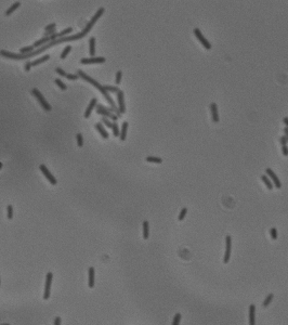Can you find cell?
<instances>
[{
  "mask_svg": "<svg viewBox=\"0 0 288 325\" xmlns=\"http://www.w3.org/2000/svg\"><path fill=\"white\" fill-rule=\"evenodd\" d=\"M77 75L79 76V77H81L82 79H85L86 81H88V82H90V84H91V85H93V86L95 87V88H98L99 90H100V92H101V93H102V94L104 96V98L107 100V102L111 104V107H106V108L109 109V112H112V113H115V115H116L117 117H119L120 115H121V113L119 112L118 107L116 106V104H115V102L113 101V99H112V98H111V96L109 94V92L105 90L104 86H102L100 82H98L97 80H94L93 78H91L90 76H88L87 74H85V73H83L81 70H77Z\"/></svg>",
  "mask_w": 288,
  "mask_h": 325,
  "instance_id": "cell-1",
  "label": "cell"
},
{
  "mask_svg": "<svg viewBox=\"0 0 288 325\" xmlns=\"http://www.w3.org/2000/svg\"><path fill=\"white\" fill-rule=\"evenodd\" d=\"M32 94L33 96H35L36 97V99L38 100V102L40 103V105L42 106V108H44V111H51V105H50L49 103L46 101V99H44V97L41 94V92L39 91L38 89H36V88H33L32 89Z\"/></svg>",
  "mask_w": 288,
  "mask_h": 325,
  "instance_id": "cell-2",
  "label": "cell"
},
{
  "mask_svg": "<svg viewBox=\"0 0 288 325\" xmlns=\"http://www.w3.org/2000/svg\"><path fill=\"white\" fill-rule=\"evenodd\" d=\"M194 35L196 36V38L198 39V41L204 46V48L207 49V50H210L211 49V43L209 42V40L205 38V36L201 34V31L199 28H194Z\"/></svg>",
  "mask_w": 288,
  "mask_h": 325,
  "instance_id": "cell-3",
  "label": "cell"
},
{
  "mask_svg": "<svg viewBox=\"0 0 288 325\" xmlns=\"http://www.w3.org/2000/svg\"><path fill=\"white\" fill-rule=\"evenodd\" d=\"M52 279H53V273L48 272L47 273V277H46V286H44V299H49L50 295H51V284H52Z\"/></svg>",
  "mask_w": 288,
  "mask_h": 325,
  "instance_id": "cell-4",
  "label": "cell"
},
{
  "mask_svg": "<svg viewBox=\"0 0 288 325\" xmlns=\"http://www.w3.org/2000/svg\"><path fill=\"white\" fill-rule=\"evenodd\" d=\"M231 249H232V237L230 235H226L225 237V254H224V258H223V262L226 265L230 258H231Z\"/></svg>",
  "mask_w": 288,
  "mask_h": 325,
  "instance_id": "cell-5",
  "label": "cell"
},
{
  "mask_svg": "<svg viewBox=\"0 0 288 325\" xmlns=\"http://www.w3.org/2000/svg\"><path fill=\"white\" fill-rule=\"evenodd\" d=\"M97 113L100 114V115H103L105 117H109V118L112 119V120H114V121H116V120L118 119V117H117L114 113L109 112V109L105 107V106H103V105H98V106H97Z\"/></svg>",
  "mask_w": 288,
  "mask_h": 325,
  "instance_id": "cell-6",
  "label": "cell"
},
{
  "mask_svg": "<svg viewBox=\"0 0 288 325\" xmlns=\"http://www.w3.org/2000/svg\"><path fill=\"white\" fill-rule=\"evenodd\" d=\"M265 174L269 177V178H271L270 180L273 181V184H274V186H275V188H277V189H281V188H282V182L279 181V179L277 178L276 173L274 172L271 168H266Z\"/></svg>",
  "mask_w": 288,
  "mask_h": 325,
  "instance_id": "cell-7",
  "label": "cell"
},
{
  "mask_svg": "<svg viewBox=\"0 0 288 325\" xmlns=\"http://www.w3.org/2000/svg\"><path fill=\"white\" fill-rule=\"evenodd\" d=\"M39 169L42 171V173H44V176H46V178L48 179V181H49L50 183L53 184V185H55V184H56V179L53 177V174L50 172L49 169L46 167L44 165H40V166H39Z\"/></svg>",
  "mask_w": 288,
  "mask_h": 325,
  "instance_id": "cell-8",
  "label": "cell"
},
{
  "mask_svg": "<svg viewBox=\"0 0 288 325\" xmlns=\"http://www.w3.org/2000/svg\"><path fill=\"white\" fill-rule=\"evenodd\" d=\"M117 100H118V109L121 114H124L126 112V105H125V99H124V91L117 92Z\"/></svg>",
  "mask_w": 288,
  "mask_h": 325,
  "instance_id": "cell-9",
  "label": "cell"
},
{
  "mask_svg": "<svg viewBox=\"0 0 288 325\" xmlns=\"http://www.w3.org/2000/svg\"><path fill=\"white\" fill-rule=\"evenodd\" d=\"M105 62V59L103 56H98V58H85V59L80 60V63L81 64H94V63H104Z\"/></svg>",
  "mask_w": 288,
  "mask_h": 325,
  "instance_id": "cell-10",
  "label": "cell"
},
{
  "mask_svg": "<svg viewBox=\"0 0 288 325\" xmlns=\"http://www.w3.org/2000/svg\"><path fill=\"white\" fill-rule=\"evenodd\" d=\"M209 108H210V112H211L212 121H213V123H218V121H219V114H218V105H217V103H215V102L210 103V105H209Z\"/></svg>",
  "mask_w": 288,
  "mask_h": 325,
  "instance_id": "cell-11",
  "label": "cell"
},
{
  "mask_svg": "<svg viewBox=\"0 0 288 325\" xmlns=\"http://www.w3.org/2000/svg\"><path fill=\"white\" fill-rule=\"evenodd\" d=\"M95 105H97V99L93 98V99H91V101L89 103L88 107L86 108V112H85V117H86V118H89V117H90V114H91V112H92V109L94 108Z\"/></svg>",
  "mask_w": 288,
  "mask_h": 325,
  "instance_id": "cell-12",
  "label": "cell"
},
{
  "mask_svg": "<svg viewBox=\"0 0 288 325\" xmlns=\"http://www.w3.org/2000/svg\"><path fill=\"white\" fill-rule=\"evenodd\" d=\"M249 325H256V306H249Z\"/></svg>",
  "mask_w": 288,
  "mask_h": 325,
  "instance_id": "cell-13",
  "label": "cell"
},
{
  "mask_svg": "<svg viewBox=\"0 0 288 325\" xmlns=\"http://www.w3.org/2000/svg\"><path fill=\"white\" fill-rule=\"evenodd\" d=\"M89 52H90V55L94 58V54H95V38L91 37L89 39Z\"/></svg>",
  "mask_w": 288,
  "mask_h": 325,
  "instance_id": "cell-14",
  "label": "cell"
},
{
  "mask_svg": "<svg viewBox=\"0 0 288 325\" xmlns=\"http://www.w3.org/2000/svg\"><path fill=\"white\" fill-rule=\"evenodd\" d=\"M127 130H128V123L127 121H124L122 123V126H121V130H120V140L125 141L126 137H127Z\"/></svg>",
  "mask_w": 288,
  "mask_h": 325,
  "instance_id": "cell-15",
  "label": "cell"
},
{
  "mask_svg": "<svg viewBox=\"0 0 288 325\" xmlns=\"http://www.w3.org/2000/svg\"><path fill=\"white\" fill-rule=\"evenodd\" d=\"M94 268L90 267L89 268V287L93 288L94 287Z\"/></svg>",
  "mask_w": 288,
  "mask_h": 325,
  "instance_id": "cell-16",
  "label": "cell"
},
{
  "mask_svg": "<svg viewBox=\"0 0 288 325\" xmlns=\"http://www.w3.org/2000/svg\"><path fill=\"white\" fill-rule=\"evenodd\" d=\"M95 129L98 130L99 132L101 133L102 138H104V139H107V138H109V132L104 129V127L102 126V124H95Z\"/></svg>",
  "mask_w": 288,
  "mask_h": 325,
  "instance_id": "cell-17",
  "label": "cell"
},
{
  "mask_svg": "<svg viewBox=\"0 0 288 325\" xmlns=\"http://www.w3.org/2000/svg\"><path fill=\"white\" fill-rule=\"evenodd\" d=\"M261 179H262V181L264 182V184L266 185V188L269 190H272L273 188H274V185H273V182H272L271 180H270V178L266 176V174H262L261 176Z\"/></svg>",
  "mask_w": 288,
  "mask_h": 325,
  "instance_id": "cell-18",
  "label": "cell"
},
{
  "mask_svg": "<svg viewBox=\"0 0 288 325\" xmlns=\"http://www.w3.org/2000/svg\"><path fill=\"white\" fill-rule=\"evenodd\" d=\"M150 236V227H148V221H143V238L147 239Z\"/></svg>",
  "mask_w": 288,
  "mask_h": 325,
  "instance_id": "cell-19",
  "label": "cell"
},
{
  "mask_svg": "<svg viewBox=\"0 0 288 325\" xmlns=\"http://www.w3.org/2000/svg\"><path fill=\"white\" fill-rule=\"evenodd\" d=\"M49 59H50L49 54H47V55H44L42 58H40V59H38V60H36V61H34V62H32V66H36V65L41 64V63H44V62H46V61H48Z\"/></svg>",
  "mask_w": 288,
  "mask_h": 325,
  "instance_id": "cell-20",
  "label": "cell"
},
{
  "mask_svg": "<svg viewBox=\"0 0 288 325\" xmlns=\"http://www.w3.org/2000/svg\"><path fill=\"white\" fill-rule=\"evenodd\" d=\"M20 5H21V2H19V1H17V2H14V3H13V5H12L11 7L6 11V15L8 16V15H10L11 13H13V12H14V11L17 10V8L20 7Z\"/></svg>",
  "mask_w": 288,
  "mask_h": 325,
  "instance_id": "cell-21",
  "label": "cell"
},
{
  "mask_svg": "<svg viewBox=\"0 0 288 325\" xmlns=\"http://www.w3.org/2000/svg\"><path fill=\"white\" fill-rule=\"evenodd\" d=\"M146 162H156V164H162V162H163V159H162L160 157L147 156L146 157Z\"/></svg>",
  "mask_w": 288,
  "mask_h": 325,
  "instance_id": "cell-22",
  "label": "cell"
},
{
  "mask_svg": "<svg viewBox=\"0 0 288 325\" xmlns=\"http://www.w3.org/2000/svg\"><path fill=\"white\" fill-rule=\"evenodd\" d=\"M273 298H274V295H273V294H269V295L266 296L265 299H264V301H263V303H262V306H263L264 308H266V307L272 302Z\"/></svg>",
  "mask_w": 288,
  "mask_h": 325,
  "instance_id": "cell-23",
  "label": "cell"
},
{
  "mask_svg": "<svg viewBox=\"0 0 288 325\" xmlns=\"http://www.w3.org/2000/svg\"><path fill=\"white\" fill-rule=\"evenodd\" d=\"M104 88H105V90L107 92H113V93H117V92L119 91V89L117 88L116 86H104Z\"/></svg>",
  "mask_w": 288,
  "mask_h": 325,
  "instance_id": "cell-24",
  "label": "cell"
},
{
  "mask_svg": "<svg viewBox=\"0 0 288 325\" xmlns=\"http://www.w3.org/2000/svg\"><path fill=\"white\" fill-rule=\"evenodd\" d=\"M71 50H72L71 46H67V47H65V49L63 50V52L61 53V59H65L66 56H67V54L71 52Z\"/></svg>",
  "mask_w": 288,
  "mask_h": 325,
  "instance_id": "cell-25",
  "label": "cell"
},
{
  "mask_svg": "<svg viewBox=\"0 0 288 325\" xmlns=\"http://www.w3.org/2000/svg\"><path fill=\"white\" fill-rule=\"evenodd\" d=\"M112 130H113V135H114L115 137H118V135H120L119 127H118V125L116 124V123L113 124V126H112Z\"/></svg>",
  "mask_w": 288,
  "mask_h": 325,
  "instance_id": "cell-26",
  "label": "cell"
},
{
  "mask_svg": "<svg viewBox=\"0 0 288 325\" xmlns=\"http://www.w3.org/2000/svg\"><path fill=\"white\" fill-rule=\"evenodd\" d=\"M186 212H187V208H186V207H184V208H182V209H181L180 215H179V217H178V219H179L180 221L184 219V217L186 216Z\"/></svg>",
  "mask_w": 288,
  "mask_h": 325,
  "instance_id": "cell-27",
  "label": "cell"
},
{
  "mask_svg": "<svg viewBox=\"0 0 288 325\" xmlns=\"http://www.w3.org/2000/svg\"><path fill=\"white\" fill-rule=\"evenodd\" d=\"M180 321H181V314L177 313L175 315H174L173 321H172V324H171V325H179L180 324Z\"/></svg>",
  "mask_w": 288,
  "mask_h": 325,
  "instance_id": "cell-28",
  "label": "cell"
},
{
  "mask_svg": "<svg viewBox=\"0 0 288 325\" xmlns=\"http://www.w3.org/2000/svg\"><path fill=\"white\" fill-rule=\"evenodd\" d=\"M55 84L60 87V89H62V90H66V89H67V86H66L62 80H60V79H55Z\"/></svg>",
  "mask_w": 288,
  "mask_h": 325,
  "instance_id": "cell-29",
  "label": "cell"
},
{
  "mask_svg": "<svg viewBox=\"0 0 288 325\" xmlns=\"http://www.w3.org/2000/svg\"><path fill=\"white\" fill-rule=\"evenodd\" d=\"M77 144H78V146H80L81 147L82 145H83V139H82V135L81 133H77Z\"/></svg>",
  "mask_w": 288,
  "mask_h": 325,
  "instance_id": "cell-30",
  "label": "cell"
},
{
  "mask_svg": "<svg viewBox=\"0 0 288 325\" xmlns=\"http://www.w3.org/2000/svg\"><path fill=\"white\" fill-rule=\"evenodd\" d=\"M7 211H8V219H12L13 218V207H12L11 205L8 206V208H7Z\"/></svg>",
  "mask_w": 288,
  "mask_h": 325,
  "instance_id": "cell-31",
  "label": "cell"
},
{
  "mask_svg": "<svg viewBox=\"0 0 288 325\" xmlns=\"http://www.w3.org/2000/svg\"><path fill=\"white\" fill-rule=\"evenodd\" d=\"M121 76H122V73H121L120 70H118V72L116 73V80H115V84H116V85H119V84H120V80H121Z\"/></svg>",
  "mask_w": 288,
  "mask_h": 325,
  "instance_id": "cell-32",
  "label": "cell"
},
{
  "mask_svg": "<svg viewBox=\"0 0 288 325\" xmlns=\"http://www.w3.org/2000/svg\"><path fill=\"white\" fill-rule=\"evenodd\" d=\"M270 234H271L272 239H276L277 238V230L275 228H272L271 230H270Z\"/></svg>",
  "mask_w": 288,
  "mask_h": 325,
  "instance_id": "cell-33",
  "label": "cell"
},
{
  "mask_svg": "<svg viewBox=\"0 0 288 325\" xmlns=\"http://www.w3.org/2000/svg\"><path fill=\"white\" fill-rule=\"evenodd\" d=\"M102 123H103L106 127H109V128H112V126H113V124H112V121H109V119L106 118V117H102Z\"/></svg>",
  "mask_w": 288,
  "mask_h": 325,
  "instance_id": "cell-34",
  "label": "cell"
},
{
  "mask_svg": "<svg viewBox=\"0 0 288 325\" xmlns=\"http://www.w3.org/2000/svg\"><path fill=\"white\" fill-rule=\"evenodd\" d=\"M66 78L70 79V80H76V79L79 78V76L77 75V74H67V75H66Z\"/></svg>",
  "mask_w": 288,
  "mask_h": 325,
  "instance_id": "cell-35",
  "label": "cell"
},
{
  "mask_svg": "<svg viewBox=\"0 0 288 325\" xmlns=\"http://www.w3.org/2000/svg\"><path fill=\"white\" fill-rule=\"evenodd\" d=\"M55 26H56V24H55V23H52V24H49V25H48V26H46V27H44V31H46V32H50V31H52V29H54V28H55Z\"/></svg>",
  "mask_w": 288,
  "mask_h": 325,
  "instance_id": "cell-36",
  "label": "cell"
},
{
  "mask_svg": "<svg viewBox=\"0 0 288 325\" xmlns=\"http://www.w3.org/2000/svg\"><path fill=\"white\" fill-rule=\"evenodd\" d=\"M55 72H56L58 74H60L61 76H64V77H66V75H67V74L65 73V70H62L61 67H56V68H55Z\"/></svg>",
  "mask_w": 288,
  "mask_h": 325,
  "instance_id": "cell-37",
  "label": "cell"
},
{
  "mask_svg": "<svg viewBox=\"0 0 288 325\" xmlns=\"http://www.w3.org/2000/svg\"><path fill=\"white\" fill-rule=\"evenodd\" d=\"M279 142H281V144H282V145H287V143H288V141H287V139H286V137H285V135L279 137Z\"/></svg>",
  "mask_w": 288,
  "mask_h": 325,
  "instance_id": "cell-38",
  "label": "cell"
},
{
  "mask_svg": "<svg viewBox=\"0 0 288 325\" xmlns=\"http://www.w3.org/2000/svg\"><path fill=\"white\" fill-rule=\"evenodd\" d=\"M282 152L285 156H288V146L287 145H282Z\"/></svg>",
  "mask_w": 288,
  "mask_h": 325,
  "instance_id": "cell-39",
  "label": "cell"
},
{
  "mask_svg": "<svg viewBox=\"0 0 288 325\" xmlns=\"http://www.w3.org/2000/svg\"><path fill=\"white\" fill-rule=\"evenodd\" d=\"M30 67H32V62H27L26 64H25V72H29V70H30Z\"/></svg>",
  "mask_w": 288,
  "mask_h": 325,
  "instance_id": "cell-40",
  "label": "cell"
},
{
  "mask_svg": "<svg viewBox=\"0 0 288 325\" xmlns=\"http://www.w3.org/2000/svg\"><path fill=\"white\" fill-rule=\"evenodd\" d=\"M61 322H62V321H61L60 316H56L54 320V325H61Z\"/></svg>",
  "mask_w": 288,
  "mask_h": 325,
  "instance_id": "cell-41",
  "label": "cell"
},
{
  "mask_svg": "<svg viewBox=\"0 0 288 325\" xmlns=\"http://www.w3.org/2000/svg\"><path fill=\"white\" fill-rule=\"evenodd\" d=\"M284 133H285V137H286V139H287V141H288V128L287 127H285V128H284Z\"/></svg>",
  "mask_w": 288,
  "mask_h": 325,
  "instance_id": "cell-42",
  "label": "cell"
},
{
  "mask_svg": "<svg viewBox=\"0 0 288 325\" xmlns=\"http://www.w3.org/2000/svg\"><path fill=\"white\" fill-rule=\"evenodd\" d=\"M283 121H284V124L286 125V127L288 128V117H284V119H283Z\"/></svg>",
  "mask_w": 288,
  "mask_h": 325,
  "instance_id": "cell-43",
  "label": "cell"
},
{
  "mask_svg": "<svg viewBox=\"0 0 288 325\" xmlns=\"http://www.w3.org/2000/svg\"><path fill=\"white\" fill-rule=\"evenodd\" d=\"M1 168H2V162H0V169H1Z\"/></svg>",
  "mask_w": 288,
  "mask_h": 325,
  "instance_id": "cell-44",
  "label": "cell"
},
{
  "mask_svg": "<svg viewBox=\"0 0 288 325\" xmlns=\"http://www.w3.org/2000/svg\"><path fill=\"white\" fill-rule=\"evenodd\" d=\"M0 325H10V324H8V323H6V324H0Z\"/></svg>",
  "mask_w": 288,
  "mask_h": 325,
  "instance_id": "cell-45",
  "label": "cell"
},
{
  "mask_svg": "<svg viewBox=\"0 0 288 325\" xmlns=\"http://www.w3.org/2000/svg\"><path fill=\"white\" fill-rule=\"evenodd\" d=\"M0 282H1V279H0Z\"/></svg>",
  "mask_w": 288,
  "mask_h": 325,
  "instance_id": "cell-46",
  "label": "cell"
}]
</instances>
